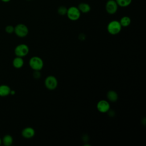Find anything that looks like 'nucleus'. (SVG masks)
Returning <instances> with one entry per match:
<instances>
[{"instance_id": "6", "label": "nucleus", "mask_w": 146, "mask_h": 146, "mask_svg": "<svg viewBox=\"0 0 146 146\" xmlns=\"http://www.w3.org/2000/svg\"><path fill=\"white\" fill-rule=\"evenodd\" d=\"M44 86L48 90H54L58 86V80L55 76L49 75L44 80Z\"/></svg>"}, {"instance_id": "14", "label": "nucleus", "mask_w": 146, "mask_h": 146, "mask_svg": "<svg viewBox=\"0 0 146 146\" xmlns=\"http://www.w3.org/2000/svg\"><path fill=\"white\" fill-rule=\"evenodd\" d=\"M13 138L10 135H6L2 140V143L5 146H10L13 144Z\"/></svg>"}, {"instance_id": "21", "label": "nucleus", "mask_w": 146, "mask_h": 146, "mask_svg": "<svg viewBox=\"0 0 146 146\" xmlns=\"http://www.w3.org/2000/svg\"><path fill=\"white\" fill-rule=\"evenodd\" d=\"M1 1H2L3 2H5V3H7V2H10L11 0H1Z\"/></svg>"}, {"instance_id": "4", "label": "nucleus", "mask_w": 146, "mask_h": 146, "mask_svg": "<svg viewBox=\"0 0 146 146\" xmlns=\"http://www.w3.org/2000/svg\"><path fill=\"white\" fill-rule=\"evenodd\" d=\"M14 33L18 37L24 38L29 33V29L26 25L23 23H19L14 27Z\"/></svg>"}, {"instance_id": "10", "label": "nucleus", "mask_w": 146, "mask_h": 146, "mask_svg": "<svg viewBox=\"0 0 146 146\" xmlns=\"http://www.w3.org/2000/svg\"><path fill=\"white\" fill-rule=\"evenodd\" d=\"M10 87L6 84H2L0 86V96L5 97L10 94Z\"/></svg>"}, {"instance_id": "16", "label": "nucleus", "mask_w": 146, "mask_h": 146, "mask_svg": "<svg viewBox=\"0 0 146 146\" xmlns=\"http://www.w3.org/2000/svg\"><path fill=\"white\" fill-rule=\"evenodd\" d=\"M118 6L121 7H125L131 5L132 0H115Z\"/></svg>"}, {"instance_id": "15", "label": "nucleus", "mask_w": 146, "mask_h": 146, "mask_svg": "<svg viewBox=\"0 0 146 146\" xmlns=\"http://www.w3.org/2000/svg\"><path fill=\"white\" fill-rule=\"evenodd\" d=\"M119 22H120L121 27H127L131 24V20L129 17L124 16L120 19Z\"/></svg>"}, {"instance_id": "3", "label": "nucleus", "mask_w": 146, "mask_h": 146, "mask_svg": "<svg viewBox=\"0 0 146 146\" xmlns=\"http://www.w3.org/2000/svg\"><path fill=\"white\" fill-rule=\"evenodd\" d=\"M80 15L81 13L78 7L71 6L67 9L66 15L71 21H75L78 20L80 17Z\"/></svg>"}, {"instance_id": "11", "label": "nucleus", "mask_w": 146, "mask_h": 146, "mask_svg": "<svg viewBox=\"0 0 146 146\" xmlns=\"http://www.w3.org/2000/svg\"><path fill=\"white\" fill-rule=\"evenodd\" d=\"M107 98L110 102H115L118 99V95L116 91L110 90L107 93Z\"/></svg>"}, {"instance_id": "1", "label": "nucleus", "mask_w": 146, "mask_h": 146, "mask_svg": "<svg viewBox=\"0 0 146 146\" xmlns=\"http://www.w3.org/2000/svg\"><path fill=\"white\" fill-rule=\"evenodd\" d=\"M121 28L122 27L119 21L117 20L111 21L108 23L107 27V31L111 35L118 34L120 32Z\"/></svg>"}, {"instance_id": "18", "label": "nucleus", "mask_w": 146, "mask_h": 146, "mask_svg": "<svg viewBox=\"0 0 146 146\" xmlns=\"http://www.w3.org/2000/svg\"><path fill=\"white\" fill-rule=\"evenodd\" d=\"M5 31L8 34H12L14 32V27L11 25H8L5 27Z\"/></svg>"}, {"instance_id": "12", "label": "nucleus", "mask_w": 146, "mask_h": 146, "mask_svg": "<svg viewBox=\"0 0 146 146\" xmlns=\"http://www.w3.org/2000/svg\"><path fill=\"white\" fill-rule=\"evenodd\" d=\"M24 64V60L22 57L17 56L13 60V65L15 68H21Z\"/></svg>"}, {"instance_id": "20", "label": "nucleus", "mask_w": 146, "mask_h": 146, "mask_svg": "<svg viewBox=\"0 0 146 146\" xmlns=\"http://www.w3.org/2000/svg\"><path fill=\"white\" fill-rule=\"evenodd\" d=\"M79 39L81 40H84L86 39V36L84 34H80L79 36Z\"/></svg>"}, {"instance_id": "7", "label": "nucleus", "mask_w": 146, "mask_h": 146, "mask_svg": "<svg viewBox=\"0 0 146 146\" xmlns=\"http://www.w3.org/2000/svg\"><path fill=\"white\" fill-rule=\"evenodd\" d=\"M106 10L110 14H115L118 9V5L115 0H108L106 4Z\"/></svg>"}, {"instance_id": "19", "label": "nucleus", "mask_w": 146, "mask_h": 146, "mask_svg": "<svg viewBox=\"0 0 146 146\" xmlns=\"http://www.w3.org/2000/svg\"><path fill=\"white\" fill-rule=\"evenodd\" d=\"M41 76V74L39 71H34L33 73V76L35 79H39Z\"/></svg>"}, {"instance_id": "2", "label": "nucleus", "mask_w": 146, "mask_h": 146, "mask_svg": "<svg viewBox=\"0 0 146 146\" xmlns=\"http://www.w3.org/2000/svg\"><path fill=\"white\" fill-rule=\"evenodd\" d=\"M29 66L34 71H40L43 67V61L42 59L39 56H34L29 60Z\"/></svg>"}, {"instance_id": "22", "label": "nucleus", "mask_w": 146, "mask_h": 146, "mask_svg": "<svg viewBox=\"0 0 146 146\" xmlns=\"http://www.w3.org/2000/svg\"><path fill=\"white\" fill-rule=\"evenodd\" d=\"M1 144H2V139L0 138V145H1Z\"/></svg>"}, {"instance_id": "23", "label": "nucleus", "mask_w": 146, "mask_h": 146, "mask_svg": "<svg viewBox=\"0 0 146 146\" xmlns=\"http://www.w3.org/2000/svg\"><path fill=\"white\" fill-rule=\"evenodd\" d=\"M26 1H31V0H26Z\"/></svg>"}, {"instance_id": "9", "label": "nucleus", "mask_w": 146, "mask_h": 146, "mask_svg": "<svg viewBox=\"0 0 146 146\" xmlns=\"http://www.w3.org/2000/svg\"><path fill=\"white\" fill-rule=\"evenodd\" d=\"M35 131L34 129L30 127H27L23 129L21 134L22 136L25 139H31L35 135Z\"/></svg>"}, {"instance_id": "13", "label": "nucleus", "mask_w": 146, "mask_h": 146, "mask_svg": "<svg viewBox=\"0 0 146 146\" xmlns=\"http://www.w3.org/2000/svg\"><path fill=\"white\" fill-rule=\"evenodd\" d=\"M78 8L79 9L80 13L84 14L90 12V11L91 10V6H90V5L84 2H82L79 3Z\"/></svg>"}, {"instance_id": "17", "label": "nucleus", "mask_w": 146, "mask_h": 146, "mask_svg": "<svg viewBox=\"0 0 146 146\" xmlns=\"http://www.w3.org/2000/svg\"><path fill=\"white\" fill-rule=\"evenodd\" d=\"M67 11V8L64 6H59L57 10V12H58V14H59L60 15H66Z\"/></svg>"}, {"instance_id": "8", "label": "nucleus", "mask_w": 146, "mask_h": 146, "mask_svg": "<svg viewBox=\"0 0 146 146\" xmlns=\"http://www.w3.org/2000/svg\"><path fill=\"white\" fill-rule=\"evenodd\" d=\"M96 108L100 112L106 113L110 110V105L108 101L105 100H101L98 102Z\"/></svg>"}, {"instance_id": "5", "label": "nucleus", "mask_w": 146, "mask_h": 146, "mask_svg": "<svg viewBox=\"0 0 146 146\" xmlns=\"http://www.w3.org/2000/svg\"><path fill=\"white\" fill-rule=\"evenodd\" d=\"M29 52V47L26 44H19L17 45L14 49V54L17 56L24 57Z\"/></svg>"}]
</instances>
